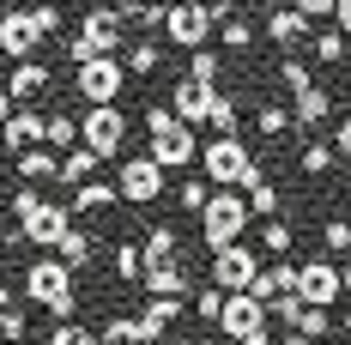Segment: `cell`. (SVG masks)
I'll return each mask as SVG.
<instances>
[{"instance_id":"1","label":"cell","mask_w":351,"mask_h":345,"mask_svg":"<svg viewBox=\"0 0 351 345\" xmlns=\"http://www.w3.org/2000/svg\"><path fill=\"white\" fill-rule=\"evenodd\" d=\"M19 297H25V303H36V309H49L55 321H73V309H79L73 267H67V261H55V254L31 261V267H25V285H19Z\"/></svg>"},{"instance_id":"2","label":"cell","mask_w":351,"mask_h":345,"mask_svg":"<svg viewBox=\"0 0 351 345\" xmlns=\"http://www.w3.org/2000/svg\"><path fill=\"white\" fill-rule=\"evenodd\" d=\"M200 170H206L212 188H254V182H267V170L254 164V152L237 134H212L200 145Z\"/></svg>"},{"instance_id":"3","label":"cell","mask_w":351,"mask_h":345,"mask_svg":"<svg viewBox=\"0 0 351 345\" xmlns=\"http://www.w3.org/2000/svg\"><path fill=\"white\" fill-rule=\"evenodd\" d=\"M248 218H254V212H248L243 188H212L206 212H200V237H206V248L218 254V248H230V242H243Z\"/></svg>"},{"instance_id":"4","label":"cell","mask_w":351,"mask_h":345,"mask_svg":"<svg viewBox=\"0 0 351 345\" xmlns=\"http://www.w3.org/2000/svg\"><path fill=\"white\" fill-rule=\"evenodd\" d=\"M128 43V25H121V12L115 6H97V12H85L79 19V36L67 43V61L73 67H85V61H104Z\"/></svg>"},{"instance_id":"5","label":"cell","mask_w":351,"mask_h":345,"mask_svg":"<svg viewBox=\"0 0 351 345\" xmlns=\"http://www.w3.org/2000/svg\"><path fill=\"white\" fill-rule=\"evenodd\" d=\"M218 31V19H212V6L206 0H170L164 6V36H170L176 49H206V36Z\"/></svg>"},{"instance_id":"6","label":"cell","mask_w":351,"mask_h":345,"mask_svg":"<svg viewBox=\"0 0 351 345\" xmlns=\"http://www.w3.org/2000/svg\"><path fill=\"white\" fill-rule=\"evenodd\" d=\"M79 145H91L97 158H121V145H128V115H121L115 104L85 109V121H79Z\"/></svg>"},{"instance_id":"7","label":"cell","mask_w":351,"mask_h":345,"mask_svg":"<svg viewBox=\"0 0 351 345\" xmlns=\"http://www.w3.org/2000/svg\"><path fill=\"white\" fill-rule=\"evenodd\" d=\"M115 194H121L128 206H152V200L164 194V170L152 164V152H134V158H121V176H115Z\"/></svg>"},{"instance_id":"8","label":"cell","mask_w":351,"mask_h":345,"mask_svg":"<svg viewBox=\"0 0 351 345\" xmlns=\"http://www.w3.org/2000/svg\"><path fill=\"white\" fill-rule=\"evenodd\" d=\"M73 79H79V97L91 109H104L121 97V85H128V67L115 61V55H104V61H85V67H73Z\"/></svg>"},{"instance_id":"9","label":"cell","mask_w":351,"mask_h":345,"mask_svg":"<svg viewBox=\"0 0 351 345\" xmlns=\"http://www.w3.org/2000/svg\"><path fill=\"white\" fill-rule=\"evenodd\" d=\"M254 273H261V254H254L248 242H230V248H218V254H212V285H218L224 297H230V291H248Z\"/></svg>"},{"instance_id":"10","label":"cell","mask_w":351,"mask_h":345,"mask_svg":"<svg viewBox=\"0 0 351 345\" xmlns=\"http://www.w3.org/2000/svg\"><path fill=\"white\" fill-rule=\"evenodd\" d=\"M297 297H303V303H309V309H333V303H339V297H346V285H339V267H333V261H303V267H297Z\"/></svg>"},{"instance_id":"11","label":"cell","mask_w":351,"mask_h":345,"mask_svg":"<svg viewBox=\"0 0 351 345\" xmlns=\"http://www.w3.org/2000/svg\"><path fill=\"white\" fill-rule=\"evenodd\" d=\"M267 327V303H254L248 291H230L224 297V315H218V340H248Z\"/></svg>"},{"instance_id":"12","label":"cell","mask_w":351,"mask_h":345,"mask_svg":"<svg viewBox=\"0 0 351 345\" xmlns=\"http://www.w3.org/2000/svg\"><path fill=\"white\" fill-rule=\"evenodd\" d=\"M67 230H73V212L61 206V200H43V206H36L31 218L19 224V237L31 242V248H55V242L67 237Z\"/></svg>"},{"instance_id":"13","label":"cell","mask_w":351,"mask_h":345,"mask_svg":"<svg viewBox=\"0 0 351 345\" xmlns=\"http://www.w3.org/2000/svg\"><path fill=\"white\" fill-rule=\"evenodd\" d=\"M152 164H158V170H188V164H200V139H194V128H176V134L152 139Z\"/></svg>"},{"instance_id":"14","label":"cell","mask_w":351,"mask_h":345,"mask_svg":"<svg viewBox=\"0 0 351 345\" xmlns=\"http://www.w3.org/2000/svg\"><path fill=\"white\" fill-rule=\"evenodd\" d=\"M36 43H43V36H36V25H31V12H25V6L0 12V49H6L12 61H31Z\"/></svg>"},{"instance_id":"15","label":"cell","mask_w":351,"mask_h":345,"mask_svg":"<svg viewBox=\"0 0 351 345\" xmlns=\"http://www.w3.org/2000/svg\"><path fill=\"white\" fill-rule=\"evenodd\" d=\"M212 97H218V85H200V79H176V121L182 128H200L212 115Z\"/></svg>"},{"instance_id":"16","label":"cell","mask_w":351,"mask_h":345,"mask_svg":"<svg viewBox=\"0 0 351 345\" xmlns=\"http://www.w3.org/2000/svg\"><path fill=\"white\" fill-rule=\"evenodd\" d=\"M43 134H49V115H36L31 104H19V109H12V121L0 128V145H6V152L19 158L25 145H43Z\"/></svg>"},{"instance_id":"17","label":"cell","mask_w":351,"mask_h":345,"mask_svg":"<svg viewBox=\"0 0 351 345\" xmlns=\"http://www.w3.org/2000/svg\"><path fill=\"white\" fill-rule=\"evenodd\" d=\"M49 85H55V73L43 67V61H19V67H12L6 79H0V91H6L12 104H31V97H43Z\"/></svg>"},{"instance_id":"18","label":"cell","mask_w":351,"mask_h":345,"mask_svg":"<svg viewBox=\"0 0 351 345\" xmlns=\"http://www.w3.org/2000/svg\"><path fill=\"white\" fill-rule=\"evenodd\" d=\"M267 36H273L279 49H297V43H309V36H315V25L285 0V6H267Z\"/></svg>"},{"instance_id":"19","label":"cell","mask_w":351,"mask_h":345,"mask_svg":"<svg viewBox=\"0 0 351 345\" xmlns=\"http://www.w3.org/2000/svg\"><path fill=\"white\" fill-rule=\"evenodd\" d=\"M97 340H104V345H158V340H164V327H152L145 315H115V321H104Z\"/></svg>"},{"instance_id":"20","label":"cell","mask_w":351,"mask_h":345,"mask_svg":"<svg viewBox=\"0 0 351 345\" xmlns=\"http://www.w3.org/2000/svg\"><path fill=\"white\" fill-rule=\"evenodd\" d=\"M279 291H297V261H273V267H261L254 285H248V297H254V303H273Z\"/></svg>"},{"instance_id":"21","label":"cell","mask_w":351,"mask_h":345,"mask_svg":"<svg viewBox=\"0 0 351 345\" xmlns=\"http://www.w3.org/2000/svg\"><path fill=\"white\" fill-rule=\"evenodd\" d=\"M25 333H31V303L12 285H0V340H25Z\"/></svg>"},{"instance_id":"22","label":"cell","mask_w":351,"mask_h":345,"mask_svg":"<svg viewBox=\"0 0 351 345\" xmlns=\"http://www.w3.org/2000/svg\"><path fill=\"white\" fill-rule=\"evenodd\" d=\"M145 297H188V273H182V261H164V267H145L140 273Z\"/></svg>"},{"instance_id":"23","label":"cell","mask_w":351,"mask_h":345,"mask_svg":"<svg viewBox=\"0 0 351 345\" xmlns=\"http://www.w3.org/2000/svg\"><path fill=\"white\" fill-rule=\"evenodd\" d=\"M19 182H61V158L49 145H25L19 152Z\"/></svg>"},{"instance_id":"24","label":"cell","mask_w":351,"mask_h":345,"mask_svg":"<svg viewBox=\"0 0 351 345\" xmlns=\"http://www.w3.org/2000/svg\"><path fill=\"white\" fill-rule=\"evenodd\" d=\"M121 67H128V79H152V73L164 67V43H152V36H134Z\"/></svg>"},{"instance_id":"25","label":"cell","mask_w":351,"mask_h":345,"mask_svg":"<svg viewBox=\"0 0 351 345\" xmlns=\"http://www.w3.org/2000/svg\"><path fill=\"white\" fill-rule=\"evenodd\" d=\"M140 248H145V267H164V261H182V237H176V224H152Z\"/></svg>"},{"instance_id":"26","label":"cell","mask_w":351,"mask_h":345,"mask_svg":"<svg viewBox=\"0 0 351 345\" xmlns=\"http://www.w3.org/2000/svg\"><path fill=\"white\" fill-rule=\"evenodd\" d=\"M109 206H121L115 182H79L73 200H67V212H109Z\"/></svg>"},{"instance_id":"27","label":"cell","mask_w":351,"mask_h":345,"mask_svg":"<svg viewBox=\"0 0 351 345\" xmlns=\"http://www.w3.org/2000/svg\"><path fill=\"white\" fill-rule=\"evenodd\" d=\"M291 115H297V128H315V121L333 115V97H327L321 85H309V91H297V97H291Z\"/></svg>"},{"instance_id":"28","label":"cell","mask_w":351,"mask_h":345,"mask_svg":"<svg viewBox=\"0 0 351 345\" xmlns=\"http://www.w3.org/2000/svg\"><path fill=\"white\" fill-rule=\"evenodd\" d=\"M97 164H104V158H97L91 145H73V152H61V182L79 188V182H91V176H97Z\"/></svg>"},{"instance_id":"29","label":"cell","mask_w":351,"mask_h":345,"mask_svg":"<svg viewBox=\"0 0 351 345\" xmlns=\"http://www.w3.org/2000/svg\"><path fill=\"white\" fill-rule=\"evenodd\" d=\"M291 128H297V115H291L285 104H261V109H254V134H267V139H285Z\"/></svg>"},{"instance_id":"30","label":"cell","mask_w":351,"mask_h":345,"mask_svg":"<svg viewBox=\"0 0 351 345\" xmlns=\"http://www.w3.org/2000/svg\"><path fill=\"white\" fill-rule=\"evenodd\" d=\"M309 49H315V61H321V67H339V61L351 55L346 31H315V36H309Z\"/></svg>"},{"instance_id":"31","label":"cell","mask_w":351,"mask_h":345,"mask_svg":"<svg viewBox=\"0 0 351 345\" xmlns=\"http://www.w3.org/2000/svg\"><path fill=\"white\" fill-rule=\"evenodd\" d=\"M43 145H49V152H73V145H79V121H73L67 109H55V115H49V134H43Z\"/></svg>"},{"instance_id":"32","label":"cell","mask_w":351,"mask_h":345,"mask_svg":"<svg viewBox=\"0 0 351 345\" xmlns=\"http://www.w3.org/2000/svg\"><path fill=\"white\" fill-rule=\"evenodd\" d=\"M91 254H97V242L85 237V230H67V237L55 242V261H67V267H85Z\"/></svg>"},{"instance_id":"33","label":"cell","mask_w":351,"mask_h":345,"mask_svg":"<svg viewBox=\"0 0 351 345\" xmlns=\"http://www.w3.org/2000/svg\"><path fill=\"white\" fill-rule=\"evenodd\" d=\"M243 200H248V212H254V218H279V188H273V182H254V188H243Z\"/></svg>"},{"instance_id":"34","label":"cell","mask_w":351,"mask_h":345,"mask_svg":"<svg viewBox=\"0 0 351 345\" xmlns=\"http://www.w3.org/2000/svg\"><path fill=\"white\" fill-rule=\"evenodd\" d=\"M140 273H145V248L140 242H115V278L140 285Z\"/></svg>"},{"instance_id":"35","label":"cell","mask_w":351,"mask_h":345,"mask_svg":"<svg viewBox=\"0 0 351 345\" xmlns=\"http://www.w3.org/2000/svg\"><path fill=\"white\" fill-rule=\"evenodd\" d=\"M297 164H303V170H309V176H327V170H333V164H339V152H333V139H309Z\"/></svg>"},{"instance_id":"36","label":"cell","mask_w":351,"mask_h":345,"mask_svg":"<svg viewBox=\"0 0 351 345\" xmlns=\"http://www.w3.org/2000/svg\"><path fill=\"white\" fill-rule=\"evenodd\" d=\"M237 121H243L237 97H224V91H218V97H212V115H206V128H212V134H237Z\"/></svg>"},{"instance_id":"37","label":"cell","mask_w":351,"mask_h":345,"mask_svg":"<svg viewBox=\"0 0 351 345\" xmlns=\"http://www.w3.org/2000/svg\"><path fill=\"white\" fill-rule=\"evenodd\" d=\"M303 309H309V303H303L297 291H279V297L267 303V321H285V327H297V321H303Z\"/></svg>"},{"instance_id":"38","label":"cell","mask_w":351,"mask_h":345,"mask_svg":"<svg viewBox=\"0 0 351 345\" xmlns=\"http://www.w3.org/2000/svg\"><path fill=\"white\" fill-rule=\"evenodd\" d=\"M218 73H224V55H218V49H194V55H188V79H200V85H212Z\"/></svg>"},{"instance_id":"39","label":"cell","mask_w":351,"mask_h":345,"mask_svg":"<svg viewBox=\"0 0 351 345\" xmlns=\"http://www.w3.org/2000/svg\"><path fill=\"white\" fill-rule=\"evenodd\" d=\"M291 237H297V230H291L285 218H267V224H261V248H267L273 261H285V248H291Z\"/></svg>"},{"instance_id":"40","label":"cell","mask_w":351,"mask_h":345,"mask_svg":"<svg viewBox=\"0 0 351 345\" xmlns=\"http://www.w3.org/2000/svg\"><path fill=\"white\" fill-rule=\"evenodd\" d=\"M145 321H152V327H164V333H170L176 321H182V297H152V303H145Z\"/></svg>"},{"instance_id":"41","label":"cell","mask_w":351,"mask_h":345,"mask_svg":"<svg viewBox=\"0 0 351 345\" xmlns=\"http://www.w3.org/2000/svg\"><path fill=\"white\" fill-rule=\"evenodd\" d=\"M176 200L200 218V212H206V200H212V182H206V176H200V182H176Z\"/></svg>"},{"instance_id":"42","label":"cell","mask_w":351,"mask_h":345,"mask_svg":"<svg viewBox=\"0 0 351 345\" xmlns=\"http://www.w3.org/2000/svg\"><path fill=\"white\" fill-rule=\"evenodd\" d=\"M291 333H303V340H327V333H333V315L327 309H303V321H297V327H291Z\"/></svg>"},{"instance_id":"43","label":"cell","mask_w":351,"mask_h":345,"mask_svg":"<svg viewBox=\"0 0 351 345\" xmlns=\"http://www.w3.org/2000/svg\"><path fill=\"white\" fill-rule=\"evenodd\" d=\"M321 248L351 254V218H327V224H321Z\"/></svg>"},{"instance_id":"44","label":"cell","mask_w":351,"mask_h":345,"mask_svg":"<svg viewBox=\"0 0 351 345\" xmlns=\"http://www.w3.org/2000/svg\"><path fill=\"white\" fill-rule=\"evenodd\" d=\"M279 85L297 97V91H309L315 79H309V67H303V61H291V55H285V61H279Z\"/></svg>"},{"instance_id":"45","label":"cell","mask_w":351,"mask_h":345,"mask_svg":"<svg viewBox=\"0 0 351 345\" xmlns=\"http://www.w3.org/2000/svg\"><path fill=\"white\" fill-rule=\"evenodd\" d=\"M176 128H182V121H176V109H170V104H152V109H145V134H152V139L176 134Z\"/></svg>"},{"instance_id":"46","label":"cell","mask_w":351,"mask_h":345,"mask_svg":"<svg viewBox=\"0 0 351 345\" xmlns=\"http://www.w3.org/2000/svg\"><path fill=\"white\" fill-rule=\"evenodd\" d=\"M194 315H200L206 327H218V315H224V291H218V285H206V291L194 297Z\"/></svg>"},{"instance_id":"47","label":"cell","mask_w":351,"mask_h":345,"mask_svg":"<svg viewBox=\"0 0 351 345\" xmlns=\"http://www.w3.org/2000/svg\"><path fill=\"white\" fill-rule=\"evenodd\" d=\"M49 345H104L91 327H73V321H61V327H49Z\"/></svg>"},{"instance_id":"48","label":"cell","mask_w":351,"mask_h":345,"mask_svg":"<svg viewBox=\"0 0 351 345\" xmlns=\"http://www.w3.org/2000/svg\"><path fill=\"white\" fill-rule=\"evenodd\" d=\"M36 206H43V194H36V182H19V188H12V218L25 224V218H31Z\"/></svg>"},{"instance_id":"49","label":"cell","mask_w":351,"mask_h":345,"mask_svg":"<svg viewBox=\"0 0 351 345\" xmlns=\"http://www.w3.org/2000/svg\"><path fill=\"white\" fill-rule=\"evenodd\" d=\"M248 43H254V25H248V19H224V49H230V55H243Z\"/></svg>"},{"instance_id":"50","label":"cell","mask_w":351,"mask_h":345,"mask_svg":"<svg viewBox=\"0 0 351 345\" xmlns=\"http://www.w3.org/2000/svg\"><path fill=\"white\" fill-rule=\"evenodd\" d=\"M25 12H31L36 36H55V31H61V6H49V0H43V6H25Z\"/></svg>"},{"instance_id":"51","label":"cell","mask_w":351,"mask_h":345,"mask_svg":"<svg viewBox=\"0 0 351 345\" xmlns=\"http://www.w3.org/2000/svg\"><path fill=\"white\" fill-rule=\"evenodd\" d=\"M291 6H297V12H303V19H309V25H315V19H327V12H333V6H339V0H291Z\"/></svg>"},{"instance_id":"52","label":"cell","mask_w":351,"mask_h":345,"mask_svg":"<svg viewBox=\"0 0 351 345\" xmlns=\"http://www.w3.org/2000/svg\"><path fill=\"white\" fill-rule=\"evenodd\" d=\"M333 152H339V158H351V115L333 128Z\"/></svg>"},{"instance_id":"53","label":"cell","mask_w":351,"mask_h":345,"mask_svg":"<svg viewBox=\"0 0 351 345\" xmlns=\"http://www.w3.org/2000/svg\"><path fill=\"white\" fill-rule=\"evenodd\" d=\"M333 25H339V31L351 36V0H339V6H333Z\"/></svg>"},{"instance_id":"54","label":"cell","mask_w":351,"mask_h":345,"mask_svg":"<svg viewBox=\"0 0 351 345\" xmlns=\"http://www.w3.org/2000/svg\"><path fill=\"white\" fill-rule=\"evenodd\" d=\"M12 109H19V104H12V97H6V91H0V128H6V121H12Z\"/></svg>"},{"instance_id":"55","label":"cell","mask_w":351,"mask_h":345,"mask_svg":"<svg viewBox=\"0 0 351 345\" xmlns=\"http://www.w3.org/2000/svg\"><path fill=\"white\" fill-rule=\"evenodd\" d=\"M237 345H273V333L261 327V333H248V340H237Z\"/></svg>"},{"instance_id":"56","label":"cell","mask_w":351,"mask_h":345,"mask_svg":"<svg viewBox=\"0 0 351 345\" xmlns=\"http://www.w3.org/2000/svg\"><path fill=\"white\" fill-rule=\"evenodd\" d=\"M339 285H346V297H351V254H346V267H339Z\"/></svg>"},{"instance_id":"57","label":"cell","mask_w":351,"mask_h":345,"mask_svg":"<svg viewBox=\"0 0 351 345\" xmlns=\"http://www.w3.org/2000/svg\"><path fill=\"white\" fill-rule=\"evenodd\" d=\"M279 345H315V340H303V333H285V340Z\"/></svg>"},{"instance_id":"58","label":"cell","mask_w":351,"mask_h":345,"mask_svg":"<svg viewBox=\"0 0 351 345\" xmlns=\"http://www.w3.org/2000/svg\"><path fill=\"white\" fill-rule=\"evenodd\" d=\"M188 345H218V333H200V340H188Z\"/></svg>"},{"instance_id":"59","label":"cell","mask_w":351,"mask_h":345,"mask_svg":"<svg viewBox=\"0 0 351 345\" xmlns=\"http://www.w3.org/2000/svg\"><path fill=\"white\" fill-rule=\"evenodd\" d=\"M339 327H346V333H351V309H346V321H339Z\"/></svg>"},{"instance_id":"60","label":"cell","mask_w":351,"mask_h":345,"mask_svg":"<svg viewBox=\"0 0 351 345\" xmlns=\"http://www.w3.org/2000/svg\"><path fill=\"white\" fill-rule=\"evenodd\" d=\"M346 200H351V170H346Z\"/></svg>"},{"instance_id":"61","label":"cell","mask_w":351,"mask_h":345,"mask_svg":"<svg viewBox=\"0 0 351 345\" xmlns=\"http://www.w3.org/2000/svg\"><path fill=\"white\" fill-rule=\"evenodd\" d=\"M218 345H237V340H218Z\"/></svg>"},{"instance_id":"62","label":"cell","mask_w":351,"mask_h":345,"mask_svg":"<svg viewBox=\"0 0 351 345\" xmlns=\"http://www.w3.org/2000/svg\"><path fill=\"white\" fill-rule=\"evenodd\" d=\"M36 345H49V340H36Z\"/></svg>"}]
</instances>
